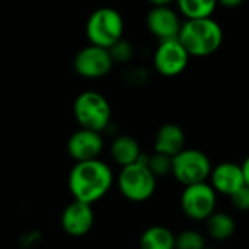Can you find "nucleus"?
Instances as JSON below:
<instances>
[{
  "label": "nucleus",
  "instance_id": "19",
  "mask_svg": "<svg viewBox=\"0 0 249 249\" xmlns=\"http://www.w3.org/2000/svg\"><path fill=\"white\" fill-rule=\"evenodd\" d=\"M147 168L156 178L166 177L172 174V158L163 153L153 152L152 155H147Z\"/></svg>",
  "mask_w": 249,
  "mask_h": 249
},
{
  "label": "nucleus",
  "instance_id": "13",
  "mask_svg": "<svg viewBox=\"0 0 249 249\" xmlns=\"http://www.w3.org/2000/svg\"><path fill=\"white\" fill-rule=\"evenodd\" d=\"M210 179V185L214 188L216 193L229 197L247 185L242 166L233 162L219 163L216 168L212 169Z\"/></svg>",
  "mask_w": 249,
  "mask_h": 249
},
{
  "label": "nucleus",
  "instance_id": "16",
  "mask_svg": "<svg viewBox=\"0 0 249 249\" xmlns=\"http://www.w3.org/2000/svg\"><path fill=\"white\" fill-rule=\"evenodd\" d=\"M140 249H175V235L165 226H150L140 236Z\"/></svg>",
  "mask_w": 249,
  "mask_h": 249
},
{
  "label": "nucleus",
  "instance_id": "27",
  "mask_svg": "<svg viewBox=\"0 0 249 249\" xmlns=\"http://www.w3.org/2000/svg\"><path fill=\"white\" fill-rule=\"evenodd\" d=\"M204 249H213V248H204Z\"/></svg>",
  "mask_w": 249,
  "mask_h": 249
},
{
  "label": "nucleus",
  "instance_id": "23",
  "mask_svg": "<svg viewBox=\"0 0 249 249\" xmlns=\"http://www.w3.org/2000/svg\"><path fill=\"white\" fill-rule=\"evenodd\" d=\"M245 0H217V4H222L225 7H238L244 3Z\"/></svg>",
  "mask_w": 249,
  "mask_h": 249
},
{
  "label": "nucleus",
  "instance_id": "2",
  "mask_svg": "<svg viewBox=\"0 0 249 249\" xmlns=\"http://www.w3.org/2000/svg\"><path fill=\"white\" fill-rule=\"evenodd\" d=\"M178 41L190 57H209L222 47L223 29L213 18L187 19L182 22Z\"/></svg>",
  "mask_w": 249,
  "mask_h": 249
},
{
  "label": "nucleus",
  "instance_id": "18",
  "mask_svg": "<svg viewBox=\"0 0 249 249\" xmlns=\"http://www.w3.org/2000/svg\"><path fill=\"white\" fill-rule=\"evenodd\" d=\"M179 12L187 19H204L212 18L216 10L217 0H175Z\"/></svg>",
  "mask_w": 249,
  "mask_h": 249
},
{
  "label": "nucleus",
  "instance_id": "8",
  "mask_svg": "<svg viewBox=\"0 0 249 249\" xmlns=\"http://www.w3.org/2000/svg\"><path fill=\"white\" fill-rule=\"evenodd\" d=\"M190 61V54L182 44L175 39L160 41L153 55V66L165 77H175L181 74Z\"/></svg>",
  "mask_w": 249,
  "mask_h": 249
},
{
  "label": "nucleus",
  "instance_id": "21",
  "mask_svg": "<svg viewBox=\"0 0 249 249\" xmlns=\"http://www.w3.org/2000/svg\"><path fill=\"white\" fill-rule=\"evenodd\" d=\"M109 53L112 55V60L114 61H128L133 55V48H131V44L124 41V39H120L117 44H114L111 48H109Z\"/></svg>",
  "mask_w": 249,
  "mask_h": 249
},
{
  "label": "nucleus",
  "instance_id": "10",
  "mask_svg": "<svg viewBox=\"0 0 249 249\" xmlns=\"http://www.w3.org/2000/svg\"><path fill=\"white\" fill-rule=\"evenodd\" d=\"M104 150V139L98 131L79 128L67 140V153L76 162L99 159Z\"/></svg>",
  "mask_w": 249,
  "mask_h": 249
},
{
  "label": "nucleus",
  "instance_id": "22",
  "mask_svg": "<svg viewBox=\"0 0 249 249\" xmlns=\"http://www.w3.org/2000/svg\"><path fill=\"white\" fill-rule=\"evenodd\" d=\"M233 206L238 210H249V194H248V185H245L244 188H241L239 191H236L233 196H231Z\"/></svg>",
  "mask_w": 249,
  "mask_h": 249
},
{
  "label": "nucleus",
  "instance_id": "5",
  "mask_svg": "<svg viewBox=\"0 0 249 249\" xmlns=\"http://www.w3.org/2000/svg\"><path fill=\"white\" fill-rule=\"evenodd\" d=\"M73 114L80 128L102 133L111 123V107L108 99L95 90L82 92L74 104Z\"/></svg>",
  "mask_w": 249,
  "mask_h": 249
},
{
  "label": "nucleus",
  "instance_id": "9",
  "mask_svg": "<svg viewBox=\"0 0 249 249\" xmlns=\"http://www.w3.org/2000/svg\"><path fill=\"white\" fill-rule=\"evenodd\" d=\"M114 60L108 48L89 45L80 50L73 61L74 70L79 76L86 79H99L108 74L112 69Z\"/></svg>",
  "mask_w": 249,
  "mask_h": 249
},
{
  "label": "nucleus",
  "instance_id": "4",
  "mask_svg": "<svg viewBox=\"0 0 249 249\" xmlns=\"http://www.w3.org/2000/svg\"><path fill=\"white\" fill-rule=\"evenodd\" d=\"M124 20L120 12L114 7L96 9L86 22V35L92 45L111 48L123 39Z\"/></svg>",
  "mask_w": 249,
  "mask_h": 249
},
{
  "label": "nucleus",
  "instance_id": "12",
  "mask_svg": "<svg viewBox=\"0 0 249 249\" xmlns=\"http://www.w3.org/2000/svg\"><path fill=\"white\" fill-rule=\"evenodd\" d=\"M93 222L95 214L92 206L76 200H73L61 214V226L64 232L74 238L85 236L92 229Z\"/></svg>",
  "mask_w": 249,
  "mask_h": 249
},
{
  "label": "nucleus",
  "instance_id": "7",
  "mask_svg": "<svg viewBox=\"0 0 249 249\" xmlns=\"http://www.w3.org/2000/svg\"><path fill=\"white\" fill-rule=\"evenodd\" d=\"M217 193L207 182L187 185L181 196V207L187 217L201 222L216 212Z\"/></svg>",
  "mask_w": 249,
  "mask_h": 249
},
{
  "label": "nucleus",
  "instance_id": "20",
  "mask_svg": "<svg viewBox=\"0 0 249 249\" xmlns=\"http://www.w3.org/2000/svg\"><path fill=\"white\" fill-rule=\"evenodd\" d=\"M206 241L204 236L193 229L184 231L175 235V249H204Z\"/></svg>",
  "mask_w": 249,
  "mask_h": 249
},
{
  "label": "nucleus",
  "instance_id": "11",
  "mask_svg": "<svg viewBox=\"0 0 249 249\" xmlns=\"http://www.w3.org/2000/svg\"><path fill=\"white\" fill-rule=\"evenodd\" d=\"M146 25L152 35L159 41H168L178 38L182 22L178 13L169 6H153L147 13Z\"/></svg>",
  "mask_w": 249,
  "mask_h": 249
},
{
  "label": "nucleus",
  "instance_id": "14",
  "mask_svg": "<svg viewBox=\"0 0 249 249\" xmlns=\"http://www.w3.org/2000/svg\"><path fill=\"white\" fill-rule=\"evenodd\" d=\"M185 149V133L175 123L163 124L155 137V152L174 158Z\"/></svg>",
  "mask_w": 249,
  "mask_h": 249
},
{
  "label": "nucleus",
  "instance_id": "25",
  "mask_svg": "<svg viewBox=\"0 0 249 249\" xmlns=\"http://www.w3.org/2000/svg\"><path fill=\"white\" fill-rule=\"evenodd\" d=\"M147 1L152 3L153 6H169L175 0H147Z\"/></svg>",
  "mask_w": 249,
  "mask_h": 249
},
{
  "label": "nucleus",
  "instance_id": "15",
  "mask_svg": "<svg viewBox=\"0 0 249 249\" xmlns=\"http://www.w3.org/2000/svg\"><path fill=\"white\" fill-rule=\"evenodd\" d=\"M142 153L139 142L131 136H118L111 144V156L121 168L136 163Z\"/></svg>",
  "mask_w": 249,
  "mask_h": 249
},
{
  "label": "nucleus",
  "instance_id": "17",
  "mask_svg": "<svg viewBox=\"0 0 249 249\" xmlns=\"http://www.w3.org/2000/svg\"><path fill=\"white\" fill-rule=\"evenodd\" d=\"M206 222L209 236L219 242L231 239L236 231V223L233 217L223 212H214Z\"/></svg>",
  "mask_w": 249,
  "mask_h": 249
},
{
  "label": "nucleus",
  "instance_id": "6",
  "mask_svg": "<svg viewBox=\"0 0 249 249\" xmlns=\"http://www.w3.org/2000/svg\"><path fill=\"white\" fill-rule=\"evenodd\" d=\"M212 169L209 156L197 149H184L172 158V175L184 187L206 182Z\"/></svg>",
  "mask_w": 249,
  "mask_h": 249
},
{
  "label": "nucleus",
  "instance_id": "26",
  "mask_svg": "<svg viewBox=\"0 0 249 249\" xmlns=\"http://www.w3.org/2000/svg\"><path fill=\"white\" fill-rule=\"evenodd\" d=\"M248 194H249V185H248Z\"/></svg>",
  "mask_w": 249,
  "mask_h": 249
},
{
  "label": "nucleus",
  "instance_id": "1",
  "mask_svg": "<svg viewBox=\"0 0 249 249\" xmlns=\"http://www.w3.org/2000/svg\"><path fill=\"white\" fill-rule=\"evenodd\" d=\"M112 184L114 174L101 159L76 162L69 174V190L73 198L90 206L105 197Z\"/></svg>",
  "mask_w": 249,
  "mask_h": 249
},
{
  "label": "nucleus",
  "instance_id": "24",
  "mask_svg": "<svg viewBox=\"0 0 249 249\" xmlns=\"http://www.w3.org/2000/svg\"><path fill=\"white\" fill-rule=\"evenodd\" d=\"M241 166H242V171H244L245 182H247V185H249V156L245 159V162H244Z\"/></svg>",
  "mask_w": 249,
  "mask_h": 249
},
{
  "label": "nucleus",
  "instance_id": "3",
  "mask_svg": "<svg viewBox=\"0 0 249 249\" xmlns=\"http://www.w3.org/2000/svg\"><path fill=\"white\" fill-rule=\"evenodd\" d=\"M118 188L127 200L134 203L146 201L155 194L156 177L147 168V155L142 153L136 163L121 168Z\"/></svg>",
  "mask_w": 249,
  "mask_h": 249
}]
</instances>
